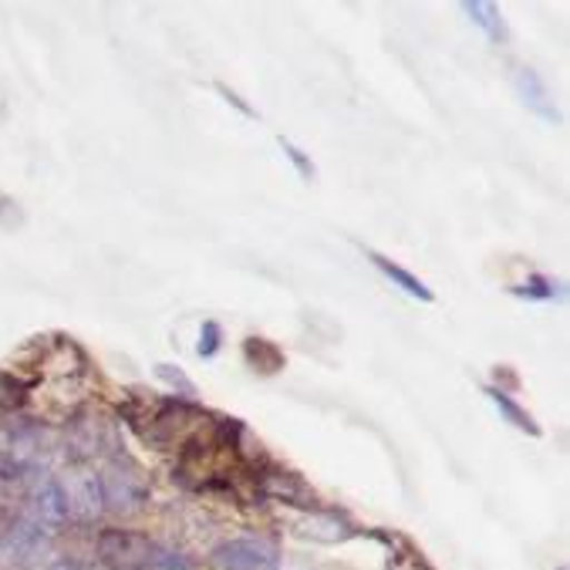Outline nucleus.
<instances>
[{
    "label": "nucleus",
    "instance_id": "nucleus-24",
    "mask_svg": "<svg viewBox=\"0 0 570 570\" xmlns=\"http://www.w3.org/2000/svg\"><path fill=\"white\" fill-rule=\"evenodd\" d=\"M560 570H563V567H560Z\"/></svg>",
    "mask_w": 570,
    "mask_h": 570
},
{
    "label": "nucleus",
    "instance_id": "nucleus-17",
    "mask_svg": "<svg viewBox=\"0 0 570 570\" xmlns=\"http://www.w3.org/2000/svg\"><path fill=\"white\" fill-rule=\"evenodd\" d=\"M28 392H31L28 382H21L11 372L0 368V412H18L28 402Z\"/></svg>",
    "mask_w": 570,
    "mask_h": 570
},
{
    "label": "nucleus",
    "instance_id": "nucleus-23",
    "mask_svg": "<svg viewBox=\"0 0 570 570\" xmlns=\"http://www.w3.org/2000/svg\"><path fill=\"white\" fill-rule=\"evenodd\" d=\"M48 570H91V567H85V563H78V560H58V563H51Z\"/></svg>",
    "mask_w": 570,
    "mask_h": 570
},
{
    "label": "nucleus",
    "instance_id": "nucleus-5",
    "mask_svg": "<svg viewBox=\"0 0 570 570\" xmlns=\"http://www.w3.org/2000/svg\"><path fill=\"white\" fill-rule=\"evenodd\" d=\"M0 553L14 567H38L51 553V537L41 523L21 517L8 530H0Z\"/></svg>",
    "mask_w": 570,
    "mask_h": 570
},
{
    "label": "nucleus",
    "instance_id": "nucleus-14",
    "mask_svg": "<svg viewBox=\"0 0 570 570\" xmlns=\"http://www.w3.org/2000/svg\"><path fill=\"white\" fill-rule=\"evenodd\" d=\"M244 358H247L254 368H261L264 375H274L277 368H284V355L271 345V341H264V337H247Z\"/></svg>",
    "mask_w": 570,
    "mask_h": 570
},
{
    "label": "nucleus",
    "instance_id": "nucleus-21",
    "mask_svg": "<svg viewBox=\"0 0 570 570\" xmlns=\"http://www.w3.org/2000/svg\"><path fill=\"white\" fill-rule=\"evenodd\" d=\"M153 567H159V570H189V563H186L179 553L163 550V547H156V560H153Z\"/></svg>",
    "mask_w": 570,
    "mask_h": 570
},
{
    "label": "nucleus",
    "instance_id": "nucleus-4",
    "mask_svg": "<svg viewBox=\"0 0 570 570\" xmlns=\"http://www.w3.org/2000/svg\"><path fill=\"white\" fill-rule=\"evenodd\" d=\"M65 449H68V460L71 463H88L101 452L119 455L122 449L116 445V432H111V422L98 419L95 412H78L68 429H65Z\"/></svg>",
    "mask_w": 570,
    "mask_h": 570
},
{
    "label": "nucleus",
    "instance_id": "nucleus-2",
    "mask_svg": "<svg viewBox=\"0 0 570 570\" xmlns=\"http://www.w3.org/2000/svg\"><path fill=\"white\" fill-rule=\"evenodd\" d=\"M51 452H55V442H51L48 429L38 422L8 425L4 435H0V455H4V460L14 470H21L24 476L45 473L51 463Z\"/></svg>",
    "mask_w": 570,
    "mask_h": 570
},
{
    "label": "nucleus",
    "instance_id": "nucleus-19",
    "mask_svg": "<svg viewBox=\"0 0 570 570\" xmlns=\"http://www.w3.org/2000/svg\"><path fill=\"white\" fill-rule=\"evenodd\" d=\"M156 375H159L169 389H176L179 395H186V399L196 395V385L183 375V368H176V365H156Z\"/></svg>",
    "mask_w": 570,
    "mask_h": 570
},
{
    "label": "nucleus",
    "instance_id": "nucleus-12",
    "mask_svg": "<svg viewBox=\"0 0 570 570\" xmlns=\"http://www.w3.org/2000/svg\"><path fill=\"white\" fill-rule=\"evenodd\" d=\"M365 254H368V261H372V264H375V267H379V271L395 284V287H399V291H405L409 297H419V301H432V291H429L415 274H409L405 267H399L395 261H389V257H385V254H379V250H365Z\"/></svg>",
    "mask_w": 570,
    "mask_h": 570
},
{
    "label": "nucleus",
    "instance_id": "nucleus-11",
    "mask_svg": "<svg viewBox=\"0 0 570 570\" xmlns=\"http://www.w3.org/2000/svg\"><path fill=\"white\" fill-rule=\"evenodd\" d=\"M297 533L307 537V540H317V543H341L355 533V527L337 517V513H321V510H311L301 523H297Z\"/></svg>",
    "mask_w": 570,
    "mask_h": 570
},
{
    "label": "nucleus",
    "instance_id": "nucleus-1",
    "mask_svg": "<svg viewBox=\"0 0 570 570\" xmlns=\"http://www.w3.org/2000/svg\"><path fill=\"white\" fill-rule=\"evenodd\" d=\"M98 487H101V503L111 513H136L149 500V476H146V470L136 460H129V455H122V452L111 455V460L101 466Z\"/></svg>",
    "mask_w": 570,
    "mask_h": 570
},
{
    "label": "nucleus",
    "instance_id": "nucleus-3",
    "mask_svg": "<svg viewBox=\"0 0 570 570\" xmlns=\"http://www.w3.org/2000/svg\"><path fill=\"white\" fill-rule=\"evenodd\" d=\"M98 560L108 570H146L156 560V543L146 533L122 530V527H108L98 533Z\"/></svg>",
    "mask_w": 570,
    "mask_h": 570
},
{
    "label": "nucleus",
    "instance_id": "nucleus-16",
    "mask_svg": "<svg viewBox=\"0 0 570 570\" xmlns=\"http://www.w3.org/2000/svg\"><path fill=\"white\" fill-rule=\"evenodd\" d=\"M517 297H527V301H557V297H563V284H557V281H550V277H540V274H533V277H527L523 284H517V287H510Z\"/></svg>",
    "mask_w": 570,
    "mask_h": 570
},
{
    "label": "nucleus",
    "instance_id": "nucleus-7",
    "mask_svg": "<svg viewBox=\"0 0 570 570\" xmlns=\"http://www.w3.org/2000/svg\"><path fill=\"white\" fill-rule=\"evenodd\" d=\"M223 570H277V553L261 540H230L216 550Z\"/></svg>",
    "mask_w": 570,
    "mask_h": 570
},
{
    "label": "nucleus",
    "instance_id": "nucleus-13",
    "mask_svg": "<svg viewBox=\"0 0 570 570\" xmlns=\"http://www.w3.org/2000/svg\"><path fill=\"white\" fill-rule=\"evenodd\" d=\"M487 395H490V402H493V405L500 409V415H503V419H507L510 425H517L520 432L540 435V425L533 422V415H530L527 409H520V405H517V402H513V399H510V395H507L503 389L490 385V389H487Z\"/></svg>",
    "mask_w": 570,
    "mask_h": 570
},
{
    "label": "nucleus",
    "instance_id": "nucleus-10",
    "mask_svg": "<svg viewBox=\"0 0 570 570\" xmlns=\"http://www.w3.org/2000/svg\"><path fill=\"white\" fill-rule=\"evenodd\" d=\"M31 510H35V523H41L45 530H61L71 517H68V503L65 493L58 487V480H41L35 487L31 497Z\"/></svg>",
    "mask_w": 570,
    "mask_h": 570
},
{
    "label": "nucleus",
    "instance_id": "nucleus-9",
    "mask_svg": "<svg viewBox=\"0 0 570 570\" xmlns=\"http://www.w3.org/2000/svg\"><path fill=\"white\" fill-rule=\"evenodd\" d=\"M513 85H517V95L523 98V105L533 111L537 119H543V122H550V126H557L560 122V111L553 108V98H550V88L543 85V78L533 71V68H517L513 71Z\"/></svg>",
    "mask_w": 570,
    "mask_h": 570
},
{
    "label": "nucleus",
    "instance_id": "nucleus-18",
    "mask_svg": "<svg viewBox=\"0 0 570 570\" xmlns=\"http://www.w3.org/2000/svg\"><path fill=\"white\" fill-rule=\"evenodd\" d=\"M219 341H223V331L216 321H203L199 327V345H196V355L199 358H213L219 352Z\"/></svg>",
    "mask_w": 570,
    "mask_h": 570
},
{
    "label": "nucleus",
    "instance_id": "nucleus-8",
    "mask_svg": "<svg viewBox=\"0 0 570 570\" xmlns=\"http://www.w3.org/2000/svg\"><path fill=\"white\" fill-rule=\"evenodd\" d=\"M261 490H264V497H271V500H281V503H291V507H301V510H317L314 490H311L297 473L267 470V473H261Z\"/></svg>",
    "mask_w": 570,
    "mask_h": 570
},
{
    "label": "nucleus",
    "instance_id": "nucleus-6",
    "mask_svg": "<svg viewBox=\"0 0 570 570\" xmlns=\"http://www.w3.org/2000/svg\"><path fill=\"white\" fill-rule=\"evenodd\" d=\"M61 493H65V503H68V517L78 520V523H95L105 510L101 503V487H98V476L81 466V463H71V470L65 473V480H58Z\"/></svg>",
    "mask_w": 570,
    "mask_h": 570
},
{
    "label": "nucleus",
    "instance_id": "nucleus-22",
    "mask_svg": "<svg viewBox=\"0 0 570 570\" xmlns=\"http://www.w3.org/2000/svg\"><path fill=\"white\" fill-rule=\"evenodd\" d=\"M216 88H219V95H223L226 101H234V105H237V108L244 111V116H257V111H254L250 105H244V98H240V95H234V91H230V88H226V85H216Z\"/></svg>",
    "mask_w": 570,
    "mask_h": 570
},
{
    "label": "nucleus",
    "instance_id": "nucleus-15",
    "mask_svg": "<svg viewBox=\"0 0 570 570\" xmlns=\"http://www.w3.org/2000/svg\"><path fill=\"white\" fill-rule=\"evenodd\" d=\"M463 11H466L470 21H473L476 28H483L493 41H503V38H507V28H503L500 11H497L493 4H487V0H466Z\"/></svg>",
    "mask_w": 570,
    "mask_h": 570
},
{
    "label": "nucleus",
    "instance_id": "nucleus-20",
    "mask_svg": "<svg viewBox=\"0 0 570 570\" xmlns=\"http://www.w3.org/2000/svg\"><path fill=\"white\" fill-rule=\"evenodd\" d=\"M281 149H284V156H287V159H291V163L297 166V173H301L304 179H314V176H317L314 163H311V159H307V156H304V153H301V149H297V146L291 142V139H281Z\"/></svg>",
    "mask_w": 570,
    "mask_h": 570
}]
</instances>
